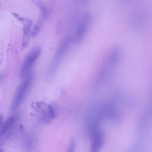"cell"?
Wrapping results in <instances>:
<instances>
[{
  "label": "cell",
  "instance_id": "cell-1",
  "mask_svg": "<svg viewBox=\"0 0 152 152\" xmlns=\"http://www.w3.org/2000/svg\"><path fill=\"white\" fill-rule=\"evenodd\" d=\"M40 52L41 49L39 47H36L32 49L26 58L23 68L26 69L31 68L39 56Z\"/></svg>",
  "mask_w": 152,
  "mask_h": 152
},
{
  "label": "cell",
  "instance_id": "cell-8",
  "mask_svg": "<svg viewBox=\"0 0 152 152\" xmlns=\"http://www.w3.org/2000/svg\"></svg>",
  "mask_w": 152,
  "mask_h": 152
},
{
  "label": "cell",
  "instance_id": "cell-7",
  "mask_svg": "<svg viewBox=\"0 0 152 152\" xmlns=\"http://www.w3.org/2000/svg\"><path fill=\"white\" fill-rule=\"evenodd\" d=\"M2 142H1L0 143V147L1 146V145H2Z\"/></svg>",
  "mask_w": 152,
  "mask_h": 152
},
{
  "label": "cell",
  "instance_id": "cell-6",
  "mask_svg": "<svg viewBox=\"0 0 152 152\" xmlns=\"http://www.w3.org/2000/svg\"><path fill=\"white\" fill-rule=\"evenodd\" d=\"M0 152H4V149H1L0 150Z\"/></svg>",
  "mask_w": 152,
  "mask_h": 152
},
{
  "label": "cell",
  "instance_id": "cell-5",
  "mask_svg": "<svg viewBox=\"0 0 152 152\" xmlns=\"http://www.w3.org/2000/svg\"><path fill=\"white\" fill-rule=\"evenodd\" d=\"M3 119V116L2 114L0 115V126L2 123Z\"/></svg>",
  "mask_w": 152,
  "mask_h": 152
},
{
  "label": "cell",
  "instance_id": "cell-4",
  "mask_svg": "<svg viewBox=\"0 0 152 152\" xmlns=\"http://www.w3.org/2000/svg\"><path fill=\"white\" fill-rule=\"evenodd\" d=\"M75 147V142L72 140H70L68 152H74Z\"/></svg>",
  "mask_w": 152,
  "mask_h": 152
},
{
  "label": "cell",
  "instance_id": "cell-2",
  "mask_svg": "<svg viewBox=\"0 0 152 152\" xmlns=\"http://www.w3.org/2000/svg\"><path fill=\"white\" fill-rule=\"evenodd\" d=\"M104 141L101 133L96 132L94 134L91 146L92 152H98L101 148Z\"/></svg>",
  "mask_w": 152,
  "mask_h": 152
},
{
  "label": "cell",
  "instance_id": "cell-3",
  "mask_svg": "<svg viewBox=\"0 0 152 152\" xmlns=\"http://www.w3.org/2000/svg\"><path fill=\"white\" fill-rule=\"evenodd\" d=\"M31 23L28 20V23L23 28V45L26 47L28 45L29 41V34L31 29Z\"/></svg>",
  "mask_w": 152,
  "mask_h": 152
}]
</instances>
